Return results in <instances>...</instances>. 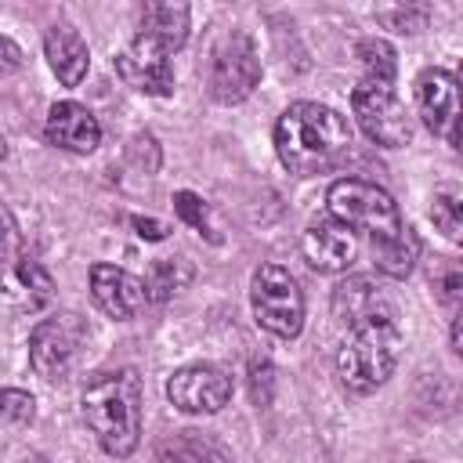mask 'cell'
<instances>
[{"label": "cell", "mask_w": 463, "mask_h": 463, "mask_svg": "<svg viewBox=\"0 0 463 463\" xmlns=\"http://www.w3.org/2000/svg\"><path fill=\"white\" fill-rule=\"evenodd\" d=\"M398 351H402L398 318H373L351 326L336 351V376L347 391L369 394L380 383H387V376L398 365Z\"/></svg>", "instance_id": "3957f363"}, {"label": "cell", "mask_w": 463, "mask_h": 463, "mask_svg": "<svg viewBox=\"0 0 463 463\" xmlns=\"http://www.w3.org/2000/svg\"><path fill=\"white\" fill-rule=\"evenodd\" d=\"M148 289V300H166L174 289H177V279H174V260H159L145 282Z\"/></svg>", "instance_id": "484cf974"}, {"label": "cell", "mask_w": 463, "mask_h": 463, "mask_svg": "<svg viewBox=\"0 0 463 463\" xmlns=\"http://www.w3.org/2000/svg\"><path fill=\"white\" fill-rule=\"evenodd\" d=\"M87 336H90V329L76 311H58V315L33 326V333H29V365L36 369V376L58 383L80 362V351H83Z\"/></svg>", "instance_id": "8992f818"}, {"label": "cell", "mask_w": 463, "mask_h": 463, "mask_svg": "<svg viewBox=\"0 0 463 463\" xmlns=\"http://www.w3.org/2000/svg\"><path fill=\"white\" fill-rule=\"evenodd\" d=\"M134 40L170 58L188 40V7L184 4H145Z\"/></svg>", "instance_id": "2e32d148"}, {"label": "cell", "mask_w": 463, "mask_h": 463, "mask_svg": "<svg viewBox=\"0 0 463 463\" xmlns=\"http://www.w3.org/2000/svg\"><path fill=\"white\" fill-rule=\"evenodd\" d=\"M351 148L347 119L318 101H293L275 123V152L289 174L311 177L336 166Z\"/></svg>", "instance_id": "6da1fadb"}, {"label": "cell", "mask_w": 463, "mask_h": 463, "mask_svg": "<svg viewBox=\"0 0 463 463\" xmlns=\"http://www.w3.org/2000/svg\"><path fill=\"white\" fill-rule=\"evenodd\" d=\"M36 409H33V394L18 391V387H7L4 391V420L7 423H33Z\"/></svg>", "instance_id": "d4e9b609"}, {"label": "cell", "mask_w": 463, "mask_h": 463, "mask_svg": "<svg viewBox=\"0 0 463 463\" xmlns=\"http://www.w3.org/2000/svg\"><path fill=\"white\" fill-rule=\"evenodd\" d=\"M166 398L188 416H213L232 398V376L213 362H192L166 380Z\"/></svg>", "instance_id": "30bf717a"}, {"label": "cell", "mask_w": 463, "mask_h": 463, "mask_svg": "<svg viewBox=\"0 0 463 463\" xmlns=\"http://www.w3.org/2000/svg\"><path fill=\"white\" fill-rule=\"evenodd\" d=\"M430 221H434V228L449 242L463 246V184H441L434 192V199H430Z\"/></svg>", "instance_id": "ffe728a7"}, {"label": "cell", "mask_w": 463, "mask_h": 463, "mask_svg": "<svg viewBox=\"0 0 463 463\" xmlns=\"http://www.w3.org/2000/svg\"><path fill=\"white\" fill-rule=\"evenodd\" d=\"M174 210H177V217H181V221H188L199 235H210V239H213V232H210V224H206L203 199H199L195 192H177V195H174Z\"/></svg>", "instance_id": "cb8c5ba5"}, {"label": "cell", "mask_w": 463, "mask_h": 463, "mask_svg": "<svg viewBox=\"0 0 463 463\" xmlns=\"http://www.w3.org/2000/svg\"><path fill=\"white\" fill-rule=\"evenodd\" d=\"M459 87H463V72H459Z\"/></svg>", "instance_id": "4dcf8cb0"}, {"label": "cell", "mask_w": 463, "mask_h": 463, "mask_svg": "<svg viewBox=\"0 0 463 463\" xmlns=\"http://www.w3.org/2000/svg\"><path fill=\"white\" fill-rule=\"evenodd\" d=\"M416 112L434 137L463 145V87L445 69H423L416 76Z\"/></svg>", "instance_id": "ba28073f"}, {"label": "cell", "mask_w": 463, "mask_h": 463, "mask_svg": "<svg viewBox=\"0 0 463 463\" xmlns=\"http://www.w3.org/2000/svg\"><path fill=\"white\" fill-rule=\"evenodd\" d=\"M373 260H376V268H380L383 275L405 279V275L416 268V260H420V239H416V232L405 228V235H398V239H391V242H376V246H373Z\"/></svg>", "instance_id": "d6986e66"}, {"label": "cell", "mask_w": 463, "mask_h": 463, "mask_svg": "<svg viewBox=\"0 0 463 463\" xmlns=\"http://www.w3.org/2000/svg\"><path fill=\"white\" fill-rule=\"evenodd\" d=\"M43 134L54 148H65V152H94L98 141H101V127L94 119V112L80 101H54L51 112H47V123H43Z\"/></svg>", "instance_id": "4fadbf2b"}, {"label": "cell", "mask_w": 463, "mask_h": 463, "mask_svg": "<svg viewBox=\"0 0 463 463\" xmlns=\"http://www.w3.org/2000/svg\"><path fill=\"white\" fill-rule=\"evenodd\" d=\"M358 58H362V69L365 76L362 80H376V83H394V51L387 40H362L358 43Z\"/></svg>", "instance_id": "603a6c76"}, {"label": "cell", "mask_w": 463, "mask_h": 463, "mask_svg": "<svg viewBox=\"0 0 463 463\" xmlns=\"http://www.w3.org/2000/svg\"><path fill=\"white\" fill-rule=\"evenodd\" d=\"M351 112H354L358 127L365 130V137L383 148H402L412 137V123L405 116V105L394 94V83L362 80L351 90Z\"/></svg>", "instance_id": "52a82bcc"}, {"label": "cell", "mask_w": 463, "mask_h": 463, "mask_svg": "<svg viewBox=\"0 0 463 463\" xmlns=\"http://www.w3.org/2000/svg\"><path fill=\"white\" fill-rule=\"evenodd\" d=\"M43 54H47V65L51 72L65 83V87H76L83 76H87V43L83 36L72 29V25H51L47 36H43Z\"/></svg>", "instance_id": "e0dca14e"}, {"label": "cell", "mask_w": 463, "mask_h": 463, "mask_svg": "<svg viewBox=\"0 0 463 463\" xmlns=\"http://www.w3.org/2000/svg\"><path fill=\"white\" fill-rule=\"evenodd\" d=\"M250 304L260 329L293 340L304 329V293L297 279L279 264H260L250 282Z\"/></svg>", "instance_id": "5b68a950"}, {"label": "cell", "mask_w": 463, "mask_h": 463, "mask_svg": "<svg viewBox=\"0 0 463 463\" xmlns=\"http://www.w3.org/2000/svg\"><path fill=\"white\" fill-rule=\"evenodd\" d=\"M0 47H4V69H18V47L7 36L0 40Z\"/></svg>", "instance_id": "83f0119b"}, {"label": "cell", "mask_w": 463, "mask_h": 463, "mask_svg": "<svg viewBox=\"0 0 463 463\" xmlns=\"http://www.w3.org/2000/svg\"><path fill=\"white\" fill-rule=\"evenodd\" d=\"M333 315L347 329L373 322V318H398L394 304L387 300V293L369 275H351L333 289Z\"/></svg>", "instance_id": "5bb4252c"}, {"label": "cell", "mask_w": 463, "mask_h": 463, "mask_svg": "<svg viewBox=\"0 0 463 463\" xmlns=\"http://www.w3.org/2000/svg\"><path fill=\"white\" fill-rule=\"evenodd\" d=\"M300 250H304V260L318 275H336V271H347V264L354 260L358 239H354V228L340 224L336 217H322L304 228Z\"/></svg>", "instance_id": "8fae6325"}, {"label": "cell", "mask_w": 463, "mask_h": 463, "mask_svg": "<svg viewBox=\"0 0 463 463\" xmlns=\"http://www.w3.org/2000/svg\"><path fill=\"white\" fill-rule=\"evenodd\" d=\"M326 203H329V213L347 224V228H358L376 242H391L398 235H405V221L398 213V203L380 188V184H369V181H358V177H344V181H333L329 192H326Z\"/></svg>", "instance_id": "277c9868"}, {"label": "cell", "mask_w": 463, "mask_h": 463, "mask_svg": "<svg viewBox=\"0 0 463 463\" xmlns=\"http://www.w3.org/2000/svg\"><path fill=\"white\" fill-rule=\"evenodd\" d=\"M7 282L25 289V307H29V311H40V307L51 304V297H54V282H51V275H47L36 260H29V257L11 260V268H7Z\"/></svg>", "instance_id": "44dd1931"}, {"label": "cell", "mask_w": 463, "mask_h": 463, "mask_svg": "<svg viewBox=\"0 0 463 463\" xmlns=\"http://www.w3.org/2000/svg\"><path fill=\"white\" fill-rule=\"evenodd\" d=\"M430 289L438 297L441 307H449L452 315L463 311V260L456 257H438L430 268Z\"/></svg>", "instance_id": "7402d4cb"}, {"label": "cell", "mask_w": 463, "mask_h": 463, "mask_svg": "<svg viewBox=\"0 0 463 463\" xmlns=\"http://www.w3.org/2000/svg\"><path fill=\"white\" fill-rule=\"evenodd\" d=\"M25 463H51V459H47V456H29Z\"/></svg>", "instance_id": "f546056e"}, {"label": "cell", "mask_w": 463, "mask_h": 463, "mask_svg": "<svg viewBox=\"0 0 463 463\" xmlns=\"http://www.w3.org/2000/svg\"><path fill=\"white\" fill-rule=\"evenodd\" d=\"M152 463H224L221 449L213 441H206L203 434L195 430H181L174 438H166L159 449H156V459Z\"/></svg>", "instance_id": "ac0fdd59"}, {"label": "cell", "mask_w": 463, "mask_h": 463, "mask_svg": "<svg viewBox=\"0 0 463 463\" xmlns=\"http://www.w3.org/2000/svg\"><path fill=\"white\" fill-rule=\"evenodd\" d=\"M116 72L123 83H130L134 90L141 94H152V98H166L174 90V65L166 54L130 40L127 51L116 54Z\"/></svg>", "instance_id": "9a60e30c"}, {"label": "cell", "mask_w": 463, "mask_h": 463, "mask_svg": "<svg viewBox=\"0 0 463 463\" xmlns=\"http://www.w3.org/2000/svg\"><path fill=\"white\" fill-rule=\"evenodd\" d=\"M260 80V58L250 43L246 33H228L217 47H213V61H210V94L224 105H235L242 98L253 94Z\"/></svg>", "instance_id": "9c48e42d"}, {"label": "cell", "mask_w": 463, "mask_h": 463, "mask_svg": "<svg viewBox=\"0 0 463 463\" xmlns=\"http://www.w3.org/2000/svg\"><path fill=\"white\" fill-rule=\"evenodd\" d=\"M90 297L94 304L109 315V318H134L145 300H148V289L137 275H130L127 268H116V264H94L90 268Z\"/></svg>", "instance_id": "7c38bea8"}, {"label": "cell", "mask_w": 463, "mask_h": 463, "mask_svg": "<svg viewBox=\"0 0 463 463\" xmlns=\"http://www.w3.org/2000/svg\"><path fill=\"white\" fill-rule=\"evenodd\" d=\"M130 224H134V228H137V235H141V239H148V242L166 239V228H163L159 221H152V217H130Z\"/></svg>", "instance_id": "4316f807"}, {"label": "cell", "mask_w": 463, "mask_h": 463, "mask_svg": "<svg viewBox=\"0 0 463 463\" xmlns=\"http://www.w3.org/2000/svg\"><path fill=\"white\" fill-rule=\"evenodd\" d=\"M83 420L109 456L127 459L141 441V376L134 369L90 376L83 387Z\"/></svg>", "instance_id": "7a4b0ae2"}, {"label": "cell", "mask_w": 463, "mask_h": 463, "mask_svg": "<svg viewBox=\"0 0 463 463\" xmlns=\"http://www.w3.org/2000/svg\"><path fill=\"white\" fill-rule=\"evenodd\" d=\"M452 347H456V354L463 358V311L452 318Z\"/></svg>", "instance_id": "f1b7e54d"}]
</instances>
